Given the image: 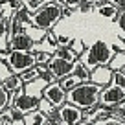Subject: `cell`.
I'll return each mask as SVG.
<instances>
[{
    "instance_id": "1",
    "label": "cell",
    "mask_w": 125,
    "mask_h": 125,
    "mask_svg": "<svg viewBox=\"0 0 125 125\" xmlns=\"http://www.w3.org/2000/svg\"><path fill=\"white\" fill-rule=\"evenodd\" d=\"M103 86L96 85L94 81H81L77 86L66 92V101L79 109H88L99 103V92Z\"/></svg>"
},
{
    "instance_id": "2",
    "label": "cell",
    "mask_w": 125,
    "mask_h": 125,
    "mask_svg": "<svg viewBox=\"0 0 125 125\" xmlns=\"http://www.w3.org/2000/svg\"><path fill=\"white\" fill-rule=\"evenodd\" d=\"M112 55H114L112 44L105 42V41H94L88 48H85V52L79 55V59H81V62L92 72L94 68L99 66V64H109Z\"/></svg>"
},
{
    "instance_id": "3",
    "label": "cell",
    "mask_w": 125,
    "mask_h": 125,
    "mask_svg": "<svg viewBox=\"0 0 125 125\" xmlns=\"http://www.w3.org/2000/svg\"><path fill=\"white\" fill-rule=\"evenodd\" d=\"M62 19V4L59 0L44 2L35 13H31V22L42 30H52Z\"/></svg>"
},
{
    "instance_id": "4",
    "label": "cell",
    "mask_w": 125,
    "mask_h": 125,
    "mask_svg": "<svg viewBox=\"0 0 125 125\" xmlns=\"http://www.w3.org/2000/svg\"><path fill=\"white\" fill-rule=\"evenodd\" d=\"M35 64V52H22V50H9L8 59H6V66L13 74L28 70Z\"/></svg>"
},
{
    "instance_id": "5",
    "label": "cell",
    "mask_w": 125,
    "mask_h": 125,
    "mask_svg": "<svg viewBox=\"0 0 125 125\" xmlns=\"http://www.w3.org/2000/svg\"><path fill=\"white\" fill-rule=\"evenodd\" d=\"M79 64H81V59L68 61V59H62V57H59V55H52V59L46 62L48 70L52 72V75H53L57 81L62 79V77H66L68 74H74Z\"/></svg>"
},
{
    "instance_id": "6",
    "label": "cell",
    "mask_w": 125,
    "mask_h": 125,
    "mask_svg": "<svg viewBox=\"0 0 125 125\" xmlns=\"http://www.w3.org/2000/svg\"><path fill=\"white\" fill-rule=\"evenodd\" d=\"M121 103H125V90H121L120 86L112 85V83L101 88V92H99V105L114 109V107L121 105Z\"/></svg>"
},
{
    "instance_id": "7",
    "label": "cell",
    "mask_w": 125,
    "mask_h": 125,
    "mask_svg": "<svg viewBox=\"0 0 125 125\" xmlns=\"http://www.w3.org/2000/svg\"><path fill=\"white\" fill-rule=\"evenodd\" d=\"M42 98H46L55 109H59L61 105L66 103V90L61 86L59 81H53V83H48L44 86V92H42Z\"/></svg>"
},
{
    "instance_id": "8",
    "label": "cell",
    "mask_w": 125,
    "mask_h": 125,
    "mask_svg": "<svg viewBox=\"0 0 125 125\" xmlns=\"http://www.w3.org/2000/svg\"><path fill=\"white\" fill-rule=\"evenodd\" d=\"M13 109L20 110L22 114L30 112V110H35L39 109V98H35V96H30V94L24 92V86L20 90H17V98L15 101H13Z\"/></svg>"
},
{
    "instance_id": "9",
    "label": "cell",
    "mask_w": 125,
    "mask_h": 125,
    "mask_svg": "<svg viewBox=\"0 0 125 125\" xmlns=\"http://www.w3.org/2000/svg\"><path fill=\"white\" fill-rule=\"evenodd\" d=\"M11 50H22V52H33L35 50V41L26 33V30H20L11 33V42H9Z\"/></svg>"
},
{
    "instance_id": "10",
    "label": "cell",
    "mask_w": 125,
    "mask_h": 125,
    "mask_svg": "<svg viewBox=\"0 0 125 125\" xmlns=\"http://www.w3.org/2000/svg\"><path fill=\"white\" fill-rule=\"evenodd\" d=\"M59 114H61L62 118V123L64 125H77L79 120L83 118V109H79V107L72 105V103H64V105L59 107Z\"/></svg>"
},
{
    "instance_id": "11",
    "label": "cell",
    "mask_w": 125,
    "mask_h": 125,
    "mask_svg": "<svg viewBox=\"0 0 125 125\" xmlns=\"http://www.w3.org/2000/svg\"><path fill=\"white\" fill-rule=\"evenodd\" d=\"M112 75H114V70L109 64H99V66H96L90 72V81H94L96 85L107 86L112 83Z\"/></svg>"
},
{
    "instance_id": "12",
    "label": "cell",
    "mask_w": 125,
    "mask_h": 125,
    "mask_svg": "<svg viewBox=\"0 0 125 125\" xmlns=\"http://www.w3.org/2000/svg\"><path fill=\"white\" fill-rule=\"evenodd\" d=\"M96 13L99 17H103V19H107V20H116L118 13H120V8L114 2H110V0H105V2L96 6Z\"/></svg>"
},
{
    "instance_id": "13",
    "label": "cell",
    "mask_w": 125,
    "mask_h": 125,
    "mask_svg": "<svg viewBox=\"0 0 125 125\" xmlns=\"http://www.w3.org/2000/svg\"><path fill=\"white\" fill-rule=\"evenodd\" d=\"M48 85V81L41 75V77L33 79V81H28L24 83V92L30 94V96H35V98H42V92H44V86Z\"/></svg>"
},
{
    "instance_id": "14",
    "label": "cell",
    "mask_w": 125,
    "mask_h": 125,
    "mask_svg": "<svg viewBox=\"0 0 125 125\" xmlns=\"http://www.w3.org/2000/svg\"><path fill=\"white\" fill-rule=\"evenodd\" d=\"M2 85H4V88L8 90L9 94H13V92H17V90H20L24 86V81H22V77H20V74H9V75H6L4 79H2Z\"/></svg>"
},
{
    "instance_id": "15",
    "label": "cell",
    "mask_w": 125,
    "mask_h": 125,
    "mask_svg": "<svg viewBox=\"0 0 125 125\" xmlns=\"http://www.w3.org/2000/svg\"><path fill=\"white\" fill-rule=\"evenodd\" d=\"M24 123L26 125H48V116L44 112H41L39 109L30 110L24 114Z\"/></svg>"
},
{
    "instance_id": "16",
    "label": "cell",
    "mask_w": 125,
    "mask_h": 125,
    "mask_svg": "<svg viewBox=\"0 0 125 125\" xmlns=\"http://www.w3.org/2000/svg\"><path fill=\"white\" fill-rule=\"evenodd\" d=\"M109 66L112 68V70H121V68L125 66V50L114 52V55L110 57V61H109Z\"/></svg>"
},
{
    "instance_id": "17",
    "label": "cell",
    "mask_w": 125,
    "mask_h": 125,
    "mask_svg": "<svg viewBox=\"0 0 125 125\" xmlns=\"http://www.w3.org/2000/svg\"><path fill=\"white\" fill-rule=\"evenodd\" d=\"M59 83H61V86H62L64 90H66V92H68V90H72L74 86H77L79 83H81V77H79V75L74 72V74H68L66 77L59 79Z\"/></svg>"
},
{
    "instance_id": "18",
    "label": "cell",
    "mask_w": 125,
    "mask_h": 125,
    "mask_svg": "<svg viewBox=\"0 0 125 125\" xmlns=\"http://www.w3.org/2000/svg\"><path fill=\"white\" fill-rule=\"evenodd\" d=\"M53 55H59V57H62V59H68V61H75V59H79V55L75 53L70 46H57V50L53 52Z\"/></svg>"
},
{
    "instance_id": "19",
    "label": "cell",
    "mask_w": 125,
    "mask_h": 125,
    "mask_svg": "<svg viewBox=\"0 0 125 125\" xmlns=\"http://www.w3.org/2000/svg\"><path fill=\"white\" fill-rule=\"evenodd\" d=\"M46 31H48V30H42V28L35 26V24H31V26L26 28V33H28L33 41H35V42H39L41 39H44V37H46Z\"/></svg>"
},
{
    "instance_id": "20",
    "label": "cell",
    "mask_w": 125,
    "mask_h": 125,
    "mask_svg": "<svg viewBox=\"0 0 125 125\" xmlns=\"http://www.w3.org/2000/svg\"><path fill=\"white\" fill-rule=\"evenodd\" d=\"M9 42H11V31L2 28L0 30V52H9Z\"/></svg>"
},
{
    "instance_id": "21",
    "label": "cell",
    "mask_w": 125,
    "mask_h": 125,
    "mask_svg": "<svg viewBox=\"0 0 125 125\" xmlns=\"http://www.w3.org/2000/svg\"><path fill=\"white\" fill-rule=\"evenodd\" d=\"M98 6V0H81V4L77 6V11L79 13H90L96 9Z\"/></svg>"
},
{
    "instance_id": "22",
    "label": "cell",
    "mask_w": 125,
    "mask_h": 125,
    "mask_svg": "<svg viewBox=\"0 0 125 125\" xmlns=\"http://www.w3.org/2000/svg\"><path fill=\"white\" fill-rule=\"evenodd\" d=\"M11 107V99H9V92L4 88V85L0 83V110Z\"/></svg>"
},
{
    "instance_id": "23",
    "label": "cell",
    "mask_w": 125,
    "mask_h": 125,
    "mask_svg": "<svg viewBox=\"0 0 125 125\" xmlns=\"http://www.w3.org/2000/svg\"><path fill=\"white\" fill-rule=\"evenodd\" d=\"M0 125H13V109L11 107L0 110Z\"/></svg>"
},
{
    "instance_id": "24",
    "label": "cell",
    "mask_w": 125,
    "mask_h": 125,
    "mask_svg": "<svg viewBox=\"0 0 125 125\" xmlns=\"http://www.w3.org/2000/svg\"><path fill=\"white\" fill-rule=\"evenodd\" d=\"M33 52H35V64H46L53 55L50 52H42V50H33Z\"/></svg>"
},
{
    "instance_id": "25",
    "label": "cell",
    "mask_w": 125,
    "mask_h": 125,
    "mask_svg": "<svg viewBox=\"0 0 125 125\" xmlns=\"http://www.w3.org/2000/svg\"><path fill=\"white\" fill-rule=\"evenodd\" d=\"M112 85H116V86H120L121 90H125V74H123L121 70H114Z\"/></svg>"
},
{
    "instance_id": "26",
    "label": "cell",
    "mask_w": 125,
    "mask_h": 125,
    "mask_svg": "<svg viewBox=\"0 0 125 125\" xmlns=\"http://www.w3.org/2000/svg\"><path fill=\"white\" fill-rule=\"evenodd\" d=\"M39 110H41V112H44V114L48 116V114H52V112L55 110V107L52 105L46 98H41V99H39Z\"/></svg>"
},
{
    "instance_id": "27",
    "label": "cell",
    "mask_w": 125,
    "mask_h": 125,
    "mask_svg": "<svg viewBox=\"0 0 125 125\" xmlns=\"http://www.w3.org/2000/svg\"><path fill=\"white\" fill-rule=\"evenodd\" d=\"M44 2H46V0H22V4L26 6V9H28V11H31V13H35Z\"/></svg>"
},
{
    "instance_id": "28",
    "label": "cell",
    "mask_w": 125,
    "mask_h": 125,
    "mask_svg": "<svg viewBox=\"0 0 125 125\" xmlns=\"http://www.w3.org/2000/svg\"><path fill=\"white\" fill-rule=\"evenodd\" d=\"M116 24H118V31H120V39H125V11L118 13Z\"/></svg>"
},
{
    "instance_id": "29",
    "label": "cell",
    "mask_w": 125,
    "mask_h": 125,
    "mask_svg": "<svg viewBox=\"0 0 125 125\" xmlns=\"http://www.w3.org/2000/svg\"><path fill=\"white\" fill-rule=\"evenodd\" d=\"M75 74H77L79 77H81V81H90V70H88V68L85 66V64H83V62H81V64L77 66Z\"/></svg>"
},
{
    "instance_id": "30",
    "label": "cell",
    "mask_w": 125,
    "mask_h": 125,
    "mask_svg": "<svg viewBox=\"0 0 125 125\" xmlns=\"http://www.w3.org/2000/svg\"><path fill=\"white\" fill-rule=\"evenodd\" d=\"M52 123L64 125V123H62V118H61V114H59V110H57V109H55L52 114H48V125H52Z\"/></svg>"
},
{
    "instance_id": "31",
    "label": "cell",
    "mask_w": 125,
    "mask_h": 125,
    "mask_svg": "<svg viewBox=\"0 0 125 125\" xmlns=\"http://www.w3.org/2000/svg\"><path fill=\"white\" fill-rule=\"evenodd\" d=\"M70 48H72L77 55H81L83 52H85V44H83L81 39H74V41H72V44H70Z\"/></svg>"
},
{
    "instance_id": "32",
    "label": "cell",
    "mask_w": 125,
    "mask_h": 125,
    "mask_svg": "<svg viewBox=\"0 0 125 125\" xmlns=\"http://www.w3.org/2000/svg\"><path fill=\"white\" fill-rule=\"evenodd\" d=\"M64 8H70V9H77V6L81 4V0H59Z\"/></svg>"
},
{
    "instance_id": "33",
    "label": "cell",
    "mask_w": 125,
    "mask_h": 125,
    "mask_svg": "<svg viewBox=\"0 0 125 125\" xmlns=\"http://www.w3.org/2000/svg\"><path fill=\"white\" fill-rule=\"evenodd\" d=\"M72 37H64V35H57V42H59V46H70L72 44Z\"/></svg>"
},
{
    "instance_id": "34",
    "label": "cell",
    "mask_w": 125,
    "mask_h": 125,
    "mask_svg": "<svg viewBox=\"0 0 125 125\" xmlns=\"http://www.w3.org/2000/svg\"><path fill=\"white\" fill-rule=\"evenodd\" d=\"M110 2H114L120 8V11H125V0H110Z\"/></svg>"
},
{
    "instance_id": "35",
    "label": "cell",
    "mask_w": 125,
    "mask_h": 125,
    "mask_svg": "<svg viewBox=\"0 0 125 125\" xmlns=\"http://www.w3.org/2000/svg\"><path fill=\"white\" fill-rule=\"evenodd\" d=\"M72 13H74V9L64 8V6H62V17H72Z\"/></svg>"
},
{
    "instance_id": "36",
    "label": "cell",
    "mask_w": 125,
    "mask_h": 125,
    "mask_svg": "<svg viewBox=\"0 0 125 125\" xmlns=\"http://www.w3.org/2000/svg\"><path fill=\"white\" fill-rule=\"evenodd\" d=\"M120 48H121V50H125V42H121V46H120Z\"/></svg>"
},
{
    "instance_id": "37",
    "label": "cell",
    "mask_w": 125,
    "mask_h": 125,
    "mask_svg": "<svg viewBox=\"0 0 125 125\" xmlns=\"http://www.w3.org/2000/svg\"><path fill=\"white\" fill-rule=\"evenodd\" d=\"M121 72H123V74H125V66H123V68H121Z\"/></svg>"
},
{
    "instance_id": "38",
    "label": "cell",
    "mask_w": 125,
    "mask_h": 125,
    "mask_svg": "<svg viewBox=\"0 0 125 125\" xmlns=\"http://www.w3.org/2000/svg\"><path fill=\"white\" fill-rule=\"evenodd\" d=\"M2 79H4V77H2V75H0V83H2Z\"/></svg>"
},
{
    "instance_id": "39",
    "label": "cell",
    "mask_w": 125,
    "mask_h": 125,
    "mask_svg": "<svg viewBox=\"0 0 125 125\" xmlns=\"http://www.w3.org/2000/svg\"><path fill=\"white\" fill-rule=\"evenodd\" d=\"M0 26H2V19H0Z\"/></svg>"
},
{
    "instance_id": "40",
    "label": "cell",
    "mask_w": 125,
    "mask_h": 125,
    "mask_svg": "<svg viewBox=\"0 0 125 125\" xmlns=\"http://www.w3.org/2000/svg\"><path fill=\"white\" fill-rule=\"evenodd\" d=\"M46 2H52V0H46Z\"/></svg>"
}]
</instances>
